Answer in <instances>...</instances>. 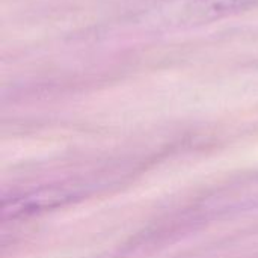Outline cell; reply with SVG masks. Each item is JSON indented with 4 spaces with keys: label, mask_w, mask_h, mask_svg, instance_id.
I'll return each instance as SVG.
<instances>
[{
    "label": "cell",
    "mask_w": 258,
    "mask_h": 258,
    "mask_svg": "<svg viewBox=\"0 0 258 258\" xmlns=\"http://www.w3.org/2000/svg\"><path fill=\"white\" fill-rule=\"evenodd\" d=\"M258 0H177L160 11L165 24H200L257 6Z\"/></svg>",
    "instance_id": "6da1fadb"
}]
</instances>
